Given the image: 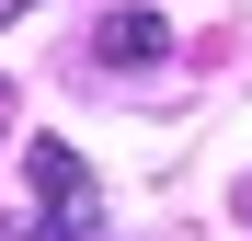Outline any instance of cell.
I'll return each instance as SVG.
<instances>
[{
    "label": "cell",
    "mask_w": 252,
    "mask_h": 241,
    "mask_svg": "<svg viewBox=\"0 0 252 241\" xmlns=\"http://www.w3.org/2000/svg\"><path fill=\"white\" fill-rule=\"evenodd\" d=\"M241 207H252V195H241Z\"/></svg>",
    "instance_id": "cell-6"
},
{
    "label": "cell",
    "mask_w": 252,
    "mask_h": 241,
    "mask_svg": "<svg viewBox=\"0 0 252 241\" xmlns=\"http://www.w3.org/2000/svg\"><path fill=\"white\" fill-rule=\"evenodd\" d=\"M23 184H34V241H115V207L92 184V161L69 138H34L23 149Z\"/></svg>",
    "instance_id": "cell-1"
},
{
    "label": "cell",
    "mask_w": 252,
    "mask_h": 241,
    "mask_svg": "<svg viewBox=\"0 0 252 241\" xmlns=\"http://www.w3.org/2000/svg\"><path fill=\"white\" fill-rule=\"evenodd\" d=\"M0 138H12V80H0Z\"/></svg>",
    "instance_id": "cell-3"
},
{
    "label": "cell",
    "mask_w": 252,
    "mask_h": 241,
    "mask_svg": "<svg viewBox=\"0 0 252 241\" xmlns=\"http://www.w3.org/2000/svg\"><path fill=\"white\" fill-rule=\"evenodd\" d=\"M23 12H34V0H0V23H23Z\"/></svg>",
    "instance_id": "cell-4"
},
{
    "label": "cell",
    "mask_w": 252,
    "mask_h": 241,
    "mask_svg": "<svg viewBox=\"0 0 252 241\" xmlns=\"http://www.w3.org/2000/svg\"><path fill=\"white\" fill-rule=\"evenodd\" d=\"M0 241H34V230H0Z\"/></svg>",
    "instance_id": "cell-5"
},
{
    "label": "cell",
    "mask_w": 252,
    "mask_h": 241,
    "mask_svg": "<svg viewBox=\"0 0 252 241\" xmlns=\"http://www.w3.org/2000/svg\"><path fill=\"white\" fill-rule=\"evenodd\" d=\"M160 58H172V23H160L149 0H115L92 23V69H160Z\"/></svg>",
    "instance_id": "cell-2"
}]
</instances>
